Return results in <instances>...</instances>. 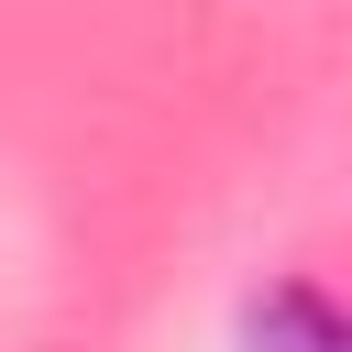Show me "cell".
I'll use <instances>...</instances> for the list:
<instances>
[{
  "label": "cell",
  "instance_id": "obj_1",
  "mask_svg": "<svg viewBox=\"0 0 352 352\" xmlns=\"http://www.w3.org/2000/svg\"><path fill=\"white\" fill-rule=\"evenodd\" d=\"M253 352H352V319H330L319 297H275L253 319Z\"/></svg>",
  "mask_w": 352,
  "mask_h": 352
}]
</instances>
